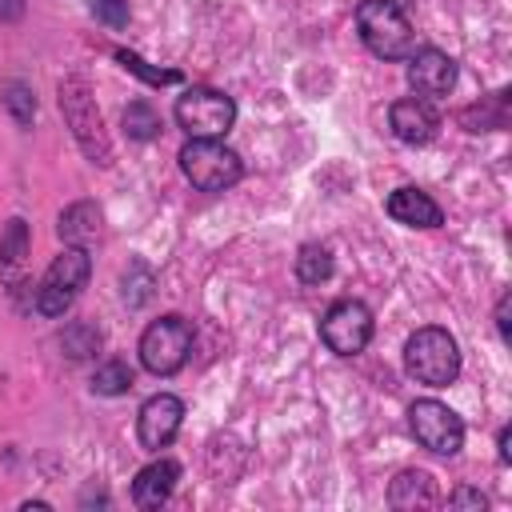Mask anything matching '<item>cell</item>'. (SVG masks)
Masks as SVG:
<instances>
[{"instance_id":"obj_1","label":"cell","mask_w":512,"mask_h":512,"mask_svg":"<svg viewBox=\"0 0 512 512\" xmlns=\"http://www.w3.org/2000/svg\"><path fill=\"white\" fill-rule=\"evenodd\" d=\"M404 368L412 380L428 384V388H448L460 376V344L448 328L428 324L416 328L404 344Z\"/></svg>"},{"instance_id":"obj_2","label":"cell","mask_w":512,"mask_h":512,"mask_svg":"<svg viewBox=\"0 0 512 512\" xmlns=\"http://www.w3.org/2000/svg\"><path fill=\"white\" fill-rule=\"evenodd\" d=\"M356 28H360L364 48L372 56H380V60H408L416 52L412 24H408V16L392 0H360Z\"/></svg>"},{"instance_id":"obj_3","label":"cell","mask_w":512,"mask_h":512,"mask_svg":"<svg viewBox=\"0 0 512 512\" xmlns=\"http://www.w3.org/2000/svg\"><path fill=\"white\" fill-rule=\"evenodd\" d=\"M60 112H64L80 152L92 164H112V144H108V132H104V116H100V108L92 100V88L80 76L60 80Z\"/></svg>"},{"instance_id":"obj_4","label":"cell","mask_w":512,"mask_h":512,"mask_svg":"<svg viewBox=\"0 0 512 512\" xmlns=\"http://www.w3.org/2000/svg\"><path fill=\"white\" fill-rule=\"evenodd\" d=\"M88 276H92L88 248L64 244V252L48 264V272H44L40 284H36V312L48 316V320L64 316V312L76 304V296H80V288L88 284Z\"/></svg>"},{"instance_id":"obj_5","label":"cell","mask_w":512,"mask_h":512,"mask_svg":"<svg viewBox=\"0 0 512 512\" xmlns=\"http://www.w3.org/2000/svg\"><path fill=\"white\" fill-rule=\"evenodd\" d=\"M180 172L200 192H224L244 176L240 156L220 140H188L180 148Z\"/></svg>"},{"instance_id":"obj_6","label":"cell","mask_w":512,"mask_h":512,"mask_svg":"<svg viewBox=\"0 0 512 512\" xmlns=\"http://www.w3.org/2000/svg\"><path fill=\"white\" fill-rule=\"evenodd\" d=\"M192 324L176 312L152 320L140 336V364L152 372V376H176L192 352Z\"/></svg>"},{"instance_id":"obj_7","label":"cell","mask_w":512,"mask_h":512,"mask_svg":"<svg viewBox=\"0 0 512 512\" xmlns=\"http://www.w3.org/2000/svg\"><path fill=\"white\" fill-rule=\"evenodd\" d=\"M236 120V100L216 88H188L176 100V124L188 140H220Z\"/></svg>"},{"instance_id":"obj_8","label":"cell","mask_w":512,"mask_h":512,"mask_svg":"<svg viewBox=\"0 0 512 512\" xmlns=\"http://www.w3.org/2000/svg\"><path fill=\"white\" fill-rule=\"evenodd\" d=\"M408 428L416 444L436 456H456L464 448V420L440 400H416L408 408Z\"/></svg>"},{"instance_id":"obj_9","label":"cell","mask_w":512,"mask_h":512,"mask_svg":"<svg viewBox=\"0 0 512 512\" xmlns=\"http://www.w3.org/2000/svg\"><path fill=\"white\" fill-rule=\"evenodd\" d=\"M320 340L336 356H356L372 340V312L360 300H336L320 320Z\"/></svg>"},{"instance_id":"obj_10","label":"cell","mask_w":512,"mask_h":512,"mask_svg":"<svg viewBox=\"0 0 512 512\" xmlns=\"http://www.w3.org/2000/svg\"><path fill=\"white\" fill-rule=\"evenodd\" d=\"M180 424H184V404H180V396H172V392L148 396V400L140 404V416H136L140 448H148V452L168 448V444L176 440Z\"/></svg>"},{"instance_id":"obj_11","label":"cell","mask_w":512,"mask_h":512,"mask_svg":"<svg viewBox=\"0 0 512 512\" xmlns=\"http://www.w3.org/2000/svg\"><path fill=\"white\" fill-rule=\"evenodd\" d=\"M408 84L420 100H440L456 84V60L440 48H420L408 56Z\"/></svg>"},{"instance_id":"obj_12","label":"cell","mask_w":512,"mask_h":512,"mask_svg":"<svg viewBox=\"0 0 512 512\" xmlns=\"http://www.w3.org/2000/svg\"><path fill=\"white\" fill-rule=\"evenodd\" d=\"M388 124L396 132V140L404 144H428L436 136V112L428 108V100L420 96H408V100H396L388 108Z\"/></svg>"},{"instance_id":"obj_13","label":"cell","mask_w":512,"mask_h":512,"mask_svg":"<svg viewBox=\"0 0 512 512\" xmlns=\"http://www.w3.org/2000/svg\"><path fill=\"white\" fill-rule=\"evenodd\" d=\"M384 208H388V216H392L396 224H404V228H440V224H444L440 204H436L428 192H420V188H396Z\"/></svg>"},{"instance_id":"obj_14","label":"cell","mask_w":512,"mask_h":512,"mask_svg":"<svg viewBox=\"0 0 512 512\" xmlns=\"http://www.w3.org/2000/svg\"><path fill=\"white\" fill-rule=\"evenodd\" d=\"M176 480H180V464L168 460V456H160V460H152L148 468H140L136 480H132V500H136V508H148V512L160 508V504L172 496Z\"/></svg>"},{"instance_id":"obj_15","label":"cell","mask_w":512,"mask_h":512,"mask_svg":"<svg viewBox=\"0 0 512 512\" xmlns=\"http://www.w3.org/2000/svg\"><path fill=\"white\" fill-rule=\"evenodd\" d=\"M388 504H392V508H404V512H412V508H432V504H440L436 480H432L424 468H404V472H396V480H392V488H388Z\"/></svg>"},{"instance_id":"obj_16","label":"cell","mask_w":512,"mask_h":512,"mask_svg":"<svg viewBox=\"0 0 512 512\" xmlns=\"http://www.w3.org/2000/svg\"><path fill=\"white\" fill-rule=\"evenodd\" d=\"M104 232V212L92 204V200H76L60 212V240L64 244H76V248H88L96 236Z\"/></svg>"},{"instance_id":"obj_17","label":"cell","mask_w":512,"mask_h":512,"mask_svg":"<svg viewBox=\"0 0 512 512\" xmlns=\"http://www.w3.org/2000/svg\"><path fill=\"white\" fill-rule=\"evenodd\" d=\"M460 124H464V132H500V128H508V92H492L480 104L464 108Z\"/></svg>"},{"instance_id":"obj_18","label":"cell","mask_w":512,"mask_h":512,"mask_svg":"<svg viewBox=\"0 0 512 512\" xmlns=\"http://www.w3.org/2000/svg\"><path fill=\"white\" fill-rule=\"evenodd\" d=\"M24 256H28V224H24L20 216H12V220L4 224V232H0V276L16 284Z\"/></svg>"},{"instance_id":"obj_19","label":"cell","mask_w":512,"mask_h":512,"mask_svg":"<svg viewBox=\"0 0 512 512\" xmlns=\"http://www.w3.org/2000/svg\"><path fill=\"white\" fill-rule=\"evenodd\" d=\"M132 384H136V376H132V368L124 360H104L92 372V392L96 396H124Z\"/></svg>"},{"instance_id":"obj_20","label":"cell","mask_w":512,"mask_h":512,"mask_svg":"<svg viewBox=\"0 0 512 512\" xmlns=\"http://www.w3.org/2000/svg\"><path fill=\"white\" fill-rule=\"evenodd\" d=\"M296 276L300 284H324L332 276V252L324 244H304L296 256Z\"/></svg>"},{"instance_id":"obj_21","label":"cell","mask_w":512,"mask_h":512,"mask_svg":"<svg viewBox=\"0 0 512 512\" xmlns=\"http://www.w3.org/2000/svg\"><path fill=\"white\" fill-rule=\"evenodd\" d=\"M0 100H4V108L12 112V120H16L20 128L32 124V116H36V96H32V88H28L24 80H4V84H0Z\"/></svg>"},{"instance_id":"obj_22","label":"cell","mask_w":512,"mask_h":512,"mask_svg":"<svg viewBox=\"0 0 512 512\" xmlns=\"http://www.w3.org/2000/svg\"><path fill=\"white\" fill-rule=\"evenodd\" d=\"M124 132H128L132 140H152V136H160V112H156L148 100H132V104L124 108Z\"/></svg>"},{"instance_id":"obj_23","label":"cell","mask_w":512,"mask_h":512,"mask_svg":"<svg viewBox=\"0 0 512 512\" xmlns=\"http://www.w3.org/2000/svg\"><path fill=\"white\" fill-rule=\"evenodd\" d=\"M60 348H64V356L84 360V356H92V352L100 348V328H92V324H84V320H72V324L60 332Z\"/></svg>"},{"instance_id":"obj_24","label":"cell","mask_w":512,"mask_h":512,"mask_svg":"<svg viewBox=\"0 0 512 512\" xmlns=\"http://www.w3.org/2000/svg\"><path fill=\"white\" fill-rule=\"evenodd\" d=\"M116 60H120L128 72H136L140 80L156 84V88H160V84H180V72H168V68H148V64H144L136 52H128V48H116Z\"/></svg>"},{"instance_id":"obj_25","label":"cell","mask_w":512,"mask_h":512,"mask_svg":"<svg viewBox=\"0 0 512 512\" xmlns=\"http://www.w3.org/2000/svg\"><path fill=\"white\" fill-rule=\"evenodd\" d=\"M88 8H92V16L100 20V24H108V28H124L128 24V0H88Z\"/></svg>"},{"instance_id":"obj_26","label":"cell","mask_w":512,"mask_h":512,"mask_svg":"<svg viewBox=\"0 0 512 512\" xmlns=\"http://www.w3.org/2000/svg\"><path fill=\"white\" fill-rule=\"evenodd\" d=\"M448 504H452V508H484L488 500H484L480 492H472V488H460V492L448 496Z\"/></svg>"},{"instance_id":"obj_27","label":"cell","mask_w":512,"mask_h":512,"mask_svg":"<svg viewBox=\"0 0 512 512\" xmlns=\"http://www.w3.org/2000/svg\"><path fill=\"white\" fill-rule=\"evenodd\" d=\"M24 16V0H0V20L4 24H16Z\"/></svg>"},{"instance_id":"obj_28","label":"cell","mask_w":512,"mask_h":512,"mask_svg":"<svg viewBox=\"0 0 512 512\" xmlns=\"http://www.w3.org/2000/svg\"><path fill=\"white\" fill-rule=\"evenodd\" d=\"M496 328H500V340L508 344V292L496 300Z\"/></svg>"},{"instance_id":"obj_29","label":"cell","mask_w":512,"mask_h":512,"mask_svg":"<svg viewBox=\"0 0 512 512\" xmlns=\"http://www.w3.org/2000/svg\"><path fill=\"white\" fill-rule=\"evenodd\" d=\"M508 444H512V432H508V428H500V436H496V448H500V460H504V464L512 460V448H508Z\"/></svg>"}]
</instances>
